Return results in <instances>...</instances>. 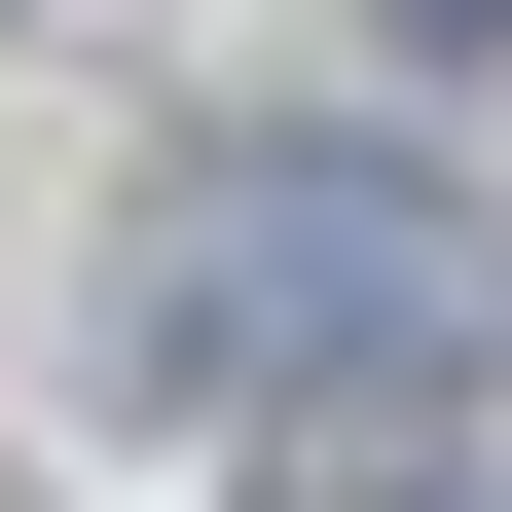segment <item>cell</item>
Instances as JSON below:
<instances>
[{
  "instance_id": "obj_1",
  "label": "cell",
  "mask_w": 512,
  "mask_h": 512,
  "mask_svg": "<svg viewBox=\"0 0 512 512\" xmlns=\"http://www.w3.org/2000/svg\"><path fill=\"white\" fill-rule=\"evenodd\" d=\"M110 366H147L183 439H366V403L439 439V366H476V220L366 183V147H220V183L147 220V293H110Z\"/></svg>"
},
{
  "instance_id": "obj_2",
  "label": "cell",
  "mask_w": 512,
  "mask_h": 512,
  "mask_svg": "<svg viewBox=\"0 0 512 512\" xmlns=\"http://www.w3.org/2000/svg\"><path fill=\"white\" fill-rule=\"evenodd\" d=\"M403 37H476V74H512V0H403Z\"/></svg>"
}]
</instances>
